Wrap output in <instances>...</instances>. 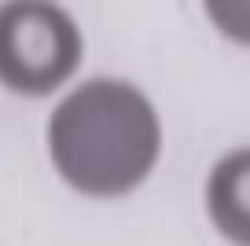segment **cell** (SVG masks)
Instances as JSON below:
<instances>
[{
    "label": "cell",
    "mask_w": 250,
    "mask_h": 246,
    "mask_svg": "<svg viewBox=\"0 0 250 246\" xmlns=\"http://www.w3.org/2000/svg\"><path fill=\"white\" fill-rule=\"evenodd\" d=\"M48 158L70 191L88 199L133 195L162 158V122L144 88L88 77L48 114Z\"/></svg>",
    "instance_id": "6da1fadb"
},
{
    "label": "cell",
    "mask_w": 250,
    "mask_h": 246,
    "mask_svg": "<svg viewBox=\"0 0 250 246\" xmlns=\"http://www.w3.org/2000/svg\"><path fill=\"white\" fill-rule=\"evenodd\" d=\"M85 59V37L55 0L0 4V85L22 100L55 96Z\"/></svg>",
    "instance_id": "7a4b0ae2"
},
{
    "label": "cell",
    "mask_w": 250,
    "mask_h": 246,
    "mask_svg": "<svg viewBox=\"0 0 250 246\" xmlns=\"http://www.w3.org/2000/svg\"><path fill=\"white\" fill-rule=\"evenodd\" d=\"M203 202L228 246H250V147H235L210 165Z\"/></svg>",
    "instance_id": "3957f363"
},
{
    "label": "cell",
    "mask_w": 250,
    "mask_h": 246,
    "mask_svg": "<svg viewBox=\"0 0 250 246\" xmlns=\"http://www.w3.org/2000/svg\"><path fill=\"white\" fill-rule=\"evenodd\" d=\"M203 11L225 41L250 48V0H203Z\"/></svg>",
    "instance_id": "277c9868"
}]
</instances>
